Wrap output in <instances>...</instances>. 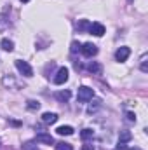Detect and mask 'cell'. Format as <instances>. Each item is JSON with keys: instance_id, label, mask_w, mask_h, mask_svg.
<instances>
[{"instance_id": "19", "label": "cell", "mask_w": 148, "mask_h": 150, "mask_svg": "<svg viewBox=\"0 0 148 150\" xmlns=\"http://www.w3.org/2000/svg\"><path fill=\"white\" fill-rule=\"evenodd\" d=\"M80 138H82L84 142L92 140V138H94V131H92V129H84V131L80 133Z\"/></svg>"}, {"instance_id": "12", "label": "cell", "mask_w": 148, "mask_h": 150, "mask_svg": "<svg viewBox=\"0 0 148 150\" xmlns=\"http://www.w3.org/2000/svg\"><path fill=\"white\" fill-rule=\"evenodd\" d=\"M56 131H58V134H61V136H70V134H73V127H72V126H59Z\"/></svg>"}, {"instance_id": "14", "label": "cell", "mask_w": 148, "mask_h": 150, "mask_svg": "<svg viewBox=\"0 0 148 150\" xmlns=\"http://www.w3.org/2000/svg\"><path fill=\"white\" fill-rule=\"evenodd\" d=\"M89 28H91V21H87V19H80L77 23V30L78 32H89Z\"/></svg>"}, {"instance_id": "23", "label": "cell", "mask_w": 148, "mask_h": 150, "mask_svg": "<svg viewBox=\"0 0 148 150\" xmlns=\"http://www.w3.org/2000/svg\"><path fill=\"white\" fill-rule=\"evenodd\" d=\"M125 117H127V120H129V122H136V113L127 112V113H125Z\"/></svg>"}, {"instance_id": "2", "label": "cell", "mask_w": 148, "mask_h": 150, "mask_svg": "<svg viewBox=\"0 0 148 150\" xmlns=\"http://www.w3.org/2000/svg\"><path fill=\"white\" fill-rule=\"evenodd\" d=\"M14 65H16L18 72L23 75V77H33V68L30 67V63H28V61H23V59H16V61H14Z\"/></svg>"}, {"instance_id": "3", "label": "cell", "mask_w": 148, "mask_h": 150, "mask_svg": "<svg viewBox=\"0 0 148 150\" xmlns=\"http://www.w3.org/2000/svg\"><path fill=\"white\" fill-rule=\"evenodd\" d=\"M80 52L85 58H92V56L98 54V45H94L92 42H85L84 45H80Z\"/></svg>"}, {"instance_id": "13", "label": "cell", "mask_w": 148, "mask_h": 150, "mask_svg": "<svg viewBox=\"0 0 148 150\" xmlns=\"http://www.w3.org/2000/svg\"><path fill=\"white\" fill-rule=\"evenodd\" d=\"M5 12H7V9L4 11V14L0 16V32H5L9 26H11V21L7 19V16H5Z\"/></svg>"}, {"instance_id": "15", "label": "cell", "mask_w": 148, "mask_h": 150, "mask_svg": "<svg viewBox=\"0 0 148 150\" xmlns=\"http://www.w3.org/2000/svg\"><path fill=\"white\" fill-rule=\"evenodd\" d=\"M72 98V93L66 89V91H59V93H56V100L58 101H68Z\"/></svg>"}, {"instance_id": "21", "label": "cell", "mask_w": 148, "mask_h": 150, "mask_svg": "<svg viewBox=\"0 0 148 150\" xmlns=\"http://www.w3.org/2000/svg\"><path fill=\"white\" fill-rule=\"evenodd\" d=\"M23 150H38L37 142H26V143H23Z\"/></svg>"}, {"instance_id": "20", "label": "cell", "mask_w": 148, "mask_h": 150, "mask_svg": "<svg viewBox=\"0 0 148 150\" xmlns=\"http://www.w3.org/2000/svg\"><path fill=\"white\" fill-rule=\"evenodd\" d=\"M54 147H56V150H73V145L65 143V142H58V143H54Z\"/></svg>"}, {"instance_id": "11", "label": "cell", "mask_w": 148, "mask_h": 150, "mask_svg": "<svg viewBox=\"0 0 148 150\" xmlns=\"http://www.w3.org/2000/svg\"><path fill=\"white\" fill-rule=\"evenodd\" d=\"M0 47H2L4 51H7V52H12V51H14V42H12V40H9V38H2Z\"/></svg>"}, {"instance_id": "8", "label": "cell", "mask_w": 148, "mask_h": 150, "mask_svg": "<svg viewBox=\"0 0 148 150\" xmlns=\"http://www.w3.org/2000/svg\"><path fill=\"white\" fill-rule=\"evenodd\" d=\"M89 33H92L94 37H103V35H105V26H103L101 23H91Z\"/></svg>"}, {"instance_id": "26", "label": "cell", "mask_w": 148, "mask_h": 150, "mask_svg": "<svg viewBox=\"0 0 148 150\" xmlns=\"http://www.w3.org/2000/svg\"><path fill=\"white\" fill-rule=\"evenodd\" d=\"M82 150H94V147H92V145H84Z\"/></svg>"}, {"instance_id": "18", "label": "cell", "mask_w": 148, "mask_h": 150, "mask_svg": "<svg viewBox=\"0 0 148 150\" xmlns=\"http://www.w3.org/2000/svg\"><path fill=\"white\" fill-rule=\"evenodd\" d=\"M87 70H89L91 74H99V72H101V67H99L96 61H91V63H87Z\"/></svg>"}, {"instance_id": "24", "label": "cell", "mask_w": 148, "mask_h": 150, "mask_svg": "<svg viewBox=\"0 0 148 150\" xmlns=\"http://www.w3.org/2000/svg\"><path fill=\"white\" fill-rule=\"evenodd\" d=\"M77 51H80V44L78 42H72V52H77Z\"/></svg>"}, {"instance_id": "1", "label": "cell", "mask_w": 148, "mask_h": 150, "mask_svg": "<svg viewBox=\"0 0 148 150\" xmlns=\"http://www.w3.org/2000/svg\"><path fill=\"white\" fill-rule=\"evenodd\" d=\"M92 98H94V91H92L91 87H87V86H82V87H78L77 100H78L80 103H87V101H91Z\"/></svg>"}, {"instance_id": "5", "label": "cell", "mask_w": 148, "mask_h": 150, "mask_svg": "<svg viewBox=\"0 0 148 150\" xmlns=\"http://www.w3.org/2000/svg\"><path fill=\"white\" fill-rule=\"evenodd\" d=\"M66 80H68V68H66V67L58 68L56 77H54V84H56V86H61V84H65Z\"/></svg>"}, {"instance_id": "27", "label": "cell", "mask_w": 148, "mask_h": 150, "mask_svg": "<svg viewBox=\"0 0 148 150\" xmlns=\"http://www.w3.org/2000/svg\"><path fill=\"white\" fill-rule=\"evenodd\" d=\"M131 150H141V149L140 147H134V149H131Z\"/></svg>"}, {"instance_id": "9", "label": "cell", "mask_w": 148, "mask_h": 150, "mask_svg": "<svg viewBox=\"0 0 148 150\" xmlns=\"http://www.w3.org/2000/svg\"><path fill=\"white\" fill-rule=\"evenodd\" d=\"M99 108H101V100H91V103H89V107H87V113L92 115V113L98 112Z\"/></svg>"}, {"instance_id": "6", "label": "cell", "mask_w": 148, "mask_h": 150, "mask_svg": "<svg viewBox=\"0 0 148 150\" xmlns=\"http://www.w3.org/2000/svg\"><path fill=\"white\" fill-rule=\"evenodd\" d=\"M129 54H131V49H129V47H118L117 52H115V59H117L118 63H124V61L129 58Z\"/></svg>"}, {"instance_id": "16", "label": "cell", "mask_w": 148, "mask_h": 150, "mask_svg": "<svg viewBox=\"0 0 148 150\" xmlns=\"http://www.w3.org/2000/svg\"><path fill=\"white\" fill-rule=\"evenodd\" d=\"M140 70H141L143 74L148 72V54H143V56H141V59H140Z\"/></svg>"}, {"instance_id": "17", "label": "cell", "mask_w": 148, "mask_h": 150, "mask_svg": "<svg viewBox=\"0 0 148 150\" xmlns=\"http://www.w3.org/2000/svg\"><path fill=\"white\" fill-rule=\"evenodd\" d=\"M132 138V134L127 131V129H122L120 131V134H118V142H122V143H125V142H129Z\"/></svg>"}, {"instance_id": "10", "label": "cell", "mask_w": 148, "mask_h": 150, "mask_svg": "<svg viewBox=\"0 0 148 150\" xmlns=\"http://www.w3.org/2000/svg\"><path fill=\"white\" fill-rule=\"evenodd\" d=\"M42 120L45 124H54V122H58V113H52V112L42 113Z\"/></svg>"}, {"instance_id": "7", "label": "cell", "mask_w": 148, "mask_h": 150, "mask_svg": "<svg viewBox=\"0 0 148 150\" xmlns=\"http://www.w3.org/2000/svg\"><path fill=\"white\" fill-rule=\"evenodd\" d=\"M37 142L38 143H45V145H54V138L49 133H45V131L37 133Z\"/></svg>"}, {"instance_id": "28", "label": "cell", "mask_w": 148, "mask_h": 150, "mask_svg": "<svg viewBox=\"0 0 148 150\" xmlns=\"http://www.w3.org/2000/svg\"><path fill=\"white\" fill-rule=\"evenodd\" d=\"M21 2H30V0H21Z\"/></svg>"}, {"instance_id": "4", "label": "cell", "mask_w": 148, "mask_h": 150, "mask_svg": "<svg viewBox=\"0 0 148 150\" xmlns=\"http://www.w3.org/2000/svg\"><path fill=\"white\" fill-rule=\"evenodd\" d=\"M2 84H4L5 87L12 89V91H19V89H21V82H18L12 75H5V77L2 79Z\"/></svg>"}, {"instance_id": "22", "label": "cell", "mask_w": 148, "mask_h": 150, "mask_svg": "<svg viewBox=\"0 0 148 150\" xmlns=\"http://www.w3.org/2000/svg\"><path fill=\"white\" fill-rule=\"evenodd\" d=\"M26 107H28L30 110H38V108H40V103L35 101V100H28V101H26Z\"/></svg>"}, {"instance_id": "25", "label": "cell", "mask_w": 148, "mask_h": 150, "mask_svg": "<svg viewBox=\"0 0 148 150\" xmlns=\"http://www.w3.org/2000/svg\"><path fill=\"white\" fill-rule=\"evenodd\" d=\"M117 150H127V147H125V143L118 142V145H117Z\"/></svg>"}]
</instances>
